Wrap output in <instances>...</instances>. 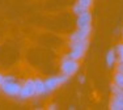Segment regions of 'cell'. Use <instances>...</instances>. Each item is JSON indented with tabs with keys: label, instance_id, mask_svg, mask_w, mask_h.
<instances>
[{
	"label": "cell",
	"instance_id": "obj_1",
	"mask_svg": "<svg viewBox=\"0 0 123 110\" xmlns=\"http://www.w3.org/2000/svg\"><path fill=\"white\" fill-rule=\"evenodd\" d=\"M79 68H80L79 60L69 58L68 54L63 56V59H62V62H60V72L63 75H67V76L71 77V76H74L75 73H77Z\"/></svg>",
	"mask_w": 123,
	"mask_h": 110
},
{
	"label": "cell",
	"instance_id": "obj_2",
	"mask_svg": "<svg viewBox=\"0 0 123 110\" xmlns=\"http://www.w3.org/2000/svg\"><path fill=\"white\" fill-rule=\"evenodd\" d=\"M88 45H89V39H86V41L69 42V53H68V56L72 58V59H76V60L83 59L84 55H85L86 49H88Z\"/></svg>",
	"mask_w": 123,
	"mask_h": 110
},
{
	"label": "cell",
	"instance_id": "obj_3",
	"mask_svg": "<svg viewBox=\"0 0 123 110\" xmlns=\"http://www.w3.org/2000/svg\"><path fill=\"white\" fill-rule=\"evenodd\" d=\"M69 80V76L67 75H59V76H50L45 80V85H46V94L54 92L55 89H58L59 86H62L63 84H66Z\"/></svg>",
	"mask_w": 123,
	"mask_h": 110
},
{
	"label": "cell",
	"instance_id": "obj_4",
	"mask_svg": "<svg viewBox=\"0 0 123 110\" xmlns=\"http://www.w3.org/2000/svg\"><path fill=\"white\" fill-rule=\"evenodd\" d=\"M21 86L22 84L17 83L16 80H9V81H4L0 85V89L4 94L9 97H18L20 92H21Z\"/></svg>",
	"mask_w": 123,
	"mask_h": 110
},
{
	"label": "cell",
	"instance_id": "obj_5",
	"mask_svg": "<svg viewBox=\"0 0 123 110\" xmlns=\"http://www.w3.org/2000/svg\"><path fill=\"white\" fill-rule=\"evenodd\" d=\"M36 96V84H34L33 79H28L26 81L22 84L21 92H20V98L21 100H28Z\"/></svg>",
	"mask_w": 123,
	"mask_h": 110
},
{
	"label": "cell",
	"instance_id": "obj_6",
	"mask_svg": "<svg viewBox=\"0 0 123 110\" xmlns=\"http://www.w3.org/2000/svg\"><path fill=\"white\" fill-rule=\"evenodd\" d=\"M90 31H92V26L83 28V29H76L74 33L69 36V42H77V41H86L90 37Z\"/></svg>",
	"mask_w": 123,
	"mask_h": 110
},
{
	"label": "cell",
	"instance_id": "obj_7",
	"mask_svg": "<svg viewBox=\"0 0 123 110\" xmlns=\"http://www.w3.org/2000/svg\"><path fill=\"white\" fill-rule=\"evenodd\" d=\"M76 26L79 29L92 26V14H90L89 11H86V12L81 13L80 16H77V18H76Z\"/></svg>",
	"mask_w": 123,
	"mask_h": 110
},
{
	"label": "cell",
	"instance_id": "obj_8",
	"mask_svg": "<svg viewBox=\"0 0 123 110\" xmlns=\"http://www.w3.org/2000/svg\"><path fill=\"white\" fill-rule=\"evenodd\" d=\"M110 110H123V96H113L109 104Z\"/></svg>",
	"mask_w": 123,
	"mask_h": 110
},
{
	"label": "cell",
	"instance_id": "obj_9",
	"mask_svg": "<svg viewBox=\"0 0 123 110\" xmlns=\"http://www.w3.org/2000/svg\"><path fill=\"white\" fill-rule=\"evenodd\" d=\"M117 59H118V55H117L115 49H111V50L107 51L106 54V67L107 68H113L117 63Z\"/></svg>",
	"mask_w": 123,
	"mask_h": 110
},
{
	"label": "cell",
	"instance_id": "obj_10",
	"mask_svg": "<svg viewBox=\"0 0 123 110\" xmlns=\"http://www.w3.org/2000/svg\"><path fill=\"white\" fill-rule=\"evenodd\" d=\"M34 84H36V96H45L46 94L45 80L38 77V79H34Z\"/></svg>",
	"mask_w": 123,
	"mask_h": 110
},
{
	"label": "cell",
	"instance_id": "obj_11",
	"mask_svg": "<svg viewBox=\"0 0 123 110\" xmlns=\"http://www.w3.org/2000/svg\"><path fill=\"white\" fill-rule=\"evenodd\" d=\"M86 11H89V8H86V7H84L83 4H80V3H75V5L72 7V12H74L76 14V17L77 16H80L81 13H84V12H86Z\"/></svg>",
	"mask_w": 123,
	"mask_h": 110
},
{
	"label": "cell",
	"instance_id": "obj_12",
	"mask_svg": "<svg viewBox=\"0 0 123 110\" xmlns=\"http://www.w3.org/2000/svg\"><path fill=\"white\" fill-rule=\"evenodd\" d=\"M113 83L115 84V85L121 86V88H123V72H115V75H114L113 77Z\"/></svg>",
	"mask_w": 123,
	"mask_h": 110
},
{
	"label": "cell",
	"instance_id": "obj_13",
	"mask_svg": "<svg viewBox=\"0 0 123 110\" xmlns=\"http://www.w3.org/2000/svg\"><path fill=\"white\" fill-rule=\"evenodd\" d=\"M110 91H111V94H113V96H123V88H121V86H118V85H115L114 83L111 84Z\"/></svg>",
	"mask_w": 123,
	"mask_h": 110
},
{
	"label": "cell",
	"instance_id": "obj_14",
	"mask_svg": "<svg viewBox=\"0 0 123 110\" xmlns=\"http://www.w3.org/2000/svg\"><path fill=\"white\" fill-rule=\"evenodd\" d=\"M115 51H117V55H118V60L123 62V43H118L115 46Z\"/></svg>",
	"mask_w": 123,
	"mask_h": 110
},
{
	"label": "cell",
	"instance_id": "obj_15",
	"mask_svg": "<svg viewBox=\"0 0 123 110\" xmlns=\"http://www.w3.org/2000/svg\"><path fill=\"white\" fill-rule=\"evenodd\" d=\"M80 4H83L84 7H86V8H89L90 9V7L93 5V0H77Z\"/></svg>",
	"mask_w": 123,
	"mask_h": 110
},
{
	"label": "cell",
	"instance_id": "obj_16",
	"mask_svg": "<svg viewBox=\"0 0 123 110\" xmlns=\"http://www.w3.org/2000/svg\"><path fill=\"white\" fill-rule=\"evenodd\" d=\"M115 68H117V71H118V72H123V62H119V60H118Z\"/></svg>",
	"mask_w": 123,
	"mask_h": 110
},
{
	"label": "cell",
	"instance_id": "obj_17",
	"mask_svg": "<svg viewBox=\"0 0 123 110\" xmlns=\"http://www.w3.org/2000/svg\"><path fill=\"white\" fill-rule=\"evenodd\" d=\"M79 83H80V84L85 83V76H84V75H80V76H79Z\"/></svg>",
	"mask_w": 123,
	"mask_h": 110
},
{
	"label": "cell",
	"instance_id": "obj_18",
	"mask_svg": "<svg viewBox=\"0 0 123 110\" xmlns=\"http://www.w3.org/2000/svg\"><path fill=\"white\" fill-rule=\"evenodd\" d=\"M47 109L49 110H55V109H58V106L55 105V104H50V105L47 106Z\"/></svg>",
	"mask_w": 123,
	"mask_h": 110
},
{
	"label": "cell",
	"instance_id": "obj_19",
	"mask_svg": "<svg viewBox=\"0 0 123 110\" xmlns=\"http://www.w3.org/2000/svg\"><path fill=\"white\" fill-rule=\"evenodd\" d=\"M3 83H4V75H1V73H0V85H1Z\"/></svg>",
	"mask_w": 123,
	"mask_h": 110
}]
</instances>
